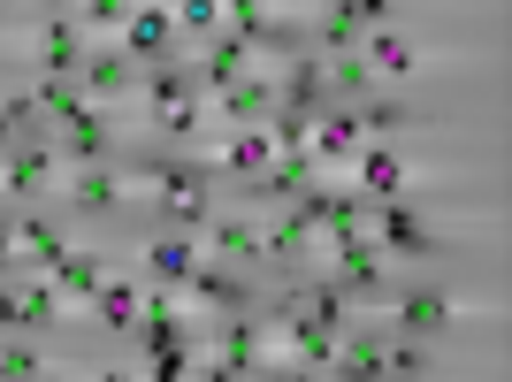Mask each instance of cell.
<instances>
[{
    "instance_id": "obj_9",
    "label": "cell",
    "mask_w": 512,
    "mask_h": 382,
    "mask_svg": "<svg viewBox=\"0 0 512 382\" xmlns=\"http://www.w3.org/2000/svg\"><path fill=\"white\" fill-rule=\"evenodd\" d=\"M367 146V123H360V100H329L306 130V153H314V169H352V153Z\"/></svg>"
},
{
    "instance_id": "obj_14",
    "label": "cell",
    "mask_w": 512,
    "mask_h": 382,
    "mask_svg": "<svg viewBox=\"0 0 512 382\" xmlns=\"http://www.w3.org/2000/svg\"><path fill=\"white\" fill-rule=\"evenodd\" d=\"M138 69H146V62H130L123 46L107 39V46H92V54H85V69H77V92H85L92 107H115V100H130V92H138Z\"/></svg>"
},
{
    "instance_id": "obj_6",
    "label": "cell",
    "mask_w": 512,
    "mask_h": 382,
    "mask_svg": "<svg viewBox=\"0 0 512 382\" xmlns=\"http://www.w3.org/2000/svg\"><path fill=\"white\" fill-rule=\"evenodd\" d=\"M199 245H207V260H222V268L268 276V245H260V214L253 207H214L207 230H199Z\"/></svg>"
},
{
    "instance_id": "obj_31",
    "label": "cell",
    "mask_w": 512,
    "mask_h": 382,
    "mask_svg": "<svg viewBox=\"0 0 512 382\" xmlns=\"http://www.w3.org/2000/svg\"><path fill=\"white\" fill-rule=\"evenodd\" d=\"M130 8H138V0H77V23H85L92 39H115L130 23Z\"/></svg>"
},
{
    "instance_id": "obj_22",
    "label": "cell",
    "mask_w": 512,
    "mask_h": 382,
    "mask_svg": "<svg viewBox=\"0 0 512 382\" xmlns=\"http://www.w3.org/2000/svg\"><path fill=\"white\" fill-rule=\"evenodd\" d=\"M360 54H367V69H375V85H406V77H421V69H428V62H421V46L398 39L390 23H375V31H367Z\"/></svg>"
},
{
    "instance_id": "obj_12",
    "label": "cell",
    "mask_w": 512,
    "mask_h": 382,
    "mask_svg": "<svg viewBox=\"0 0 512 382\" xmlns=\"http://www.w3.org/2000/svg\"><path fill=\"white\" fill-rule=\"evenodd\" d=\"M69 245H77V237H69V214L62 207H46V199H39V207H16V253H23V268H39V276H46Z\"/></svg>"
},
{
    "instance_id": "obj_29",
    "label": "cell",
    "mask_w": 512,
    "mask_h": 382,
    "mask_svg": "<svg viewBox=\"0 0 512 382\" xmlns=\"http://www.w3.org/2000/svg\"><path fill=\"white\" fill-rule=\"evenodd\" d=\"M31 375H54L39 337H23V329H0V382H31Z\"/></svg>"
},
{
    "instance_id": "obj_27",
    "label": "cell",
    "mask_w": 512,
    "mask_h": 382,
    "mask_svg": "<svg viewBox=\"0 0 512 382\" xmlns=\"http://www.w3.org/2000/svg\"><path fill=\"white\" fill-rule=\"evenodd\" d=\"M321 77H329V100H367V92H383L360 46H352V54H321Z\"/></svg>"
},
{
    "instance_id": "obj_8",
    "label": "cell",
    "mask_w": 512,
    "mask_h": 382,
    "mask_svg": "<svg viewBox=\"0 0 512 382\" xmlns=\"http://www.w3.org/2000/svg\"><path fill=\"white\" fill-rule=\"evenodd\" d=\"M451 314H459V298H451L444 283H398V298H390V329H398V337H421V344L444 337Z\"/></svg>"
},
{
    "instance_id": "obj_4",
    "label": "cell",
    "mask_w": 512,
    "mask_h": 382,
    "mask_svg": "<svg viewBox=\"0 0 512 382\" xmlns=\"http://www.w3.org/2000/svg\"><path fill=\"white\" fill-rule=\"evenodd\" d=\"M367 237L383 245V260H444L451 253V237L436 222H421L406 199H367Z\"/></svg>"
},
{
    "instance_id": "obj_30",
    "label": "cell",
    "mask_w": 512,
    "mask_h": 382,
    "mask_svg": "<svg viewBox=\"0 0 512 382\" xmlns=\"http://www.w3.org/2000/svg\"><path fill=\"white\" fill-rule=\"evenodd\" d=\"M169 16H176V31H184V39H199V46H207L214 31H222V0H176Z\"/></svg>"
},
{
    "instance_id": "obj_17",
    "label": "cell",
    "mask_w": 512,
    "mask_h": 382,
    "mask_svg": "<svg viewBox=\"0 0 512 382\" xmlns=\"http://www.w3.org/2000/svg\"><path fill=\"white\" fill-rule=\"evenodd\" d=\"M184 298H199V306H214V314H230V306H260V276L222 268V260L199 253V268L184 276Z\"/></svg>"
},
{
    "instance_id": "obj_21",
    "label": "cell",
    "mask_w": 512,
    "mask_h": 382,
    "mask_svg": "<svg viewBox=\"0 0 512 382\" xmlns=\"http://www.w3.org/2000/svg\"><path fill=\"white\" fill-rule=\"evenodd\" d=\"M260 62V46L253 39H237V31H214V39H207V54H199V92H207V100H214V92H222V85H237V77H245V69H253Z\"/></svg>"
},
{
    "instance_id": "obj_3",
    "label": "cell",
    "mask_w": 512,
    "mask_h": 382,
    "mask_svg": "<svg viewBox=\"0 0 512 382\" xmlns=\"http://www.w3.org/2000/svg\"><path fill=\"white\" fill-rule=\"evenodd\" d=\"M260 367H268V321H260V306H230V314H214L207 367H199V375H260Z\"/></svg>"
},
{
    "instance_id": "obj_23",
    "label": "cell",
    "mask_w": 512,
    "mask_h": 382,
    "mask_svg": "<svg viewBox=\"0 0 512 382\" xmlns=\"http://www.w3.org/2000/svg\"><path fill=\"white\" fill-rule=\"evenodd\" d=\"M85 306H92V321H100L107 337L123 344L130 329H138V306H146V291H138V283H130V276H115V268H107V276H100V291H92Z\"/></svg>"
},
{
    "instance_id": "obj_7",
    "label": "cell",
    "mask_w": 512,
    "mask_h": 382,
    "mask_svg": "<svg viewBox=\"0 0 512 382\" xmlns=\"http://www.w3.org/2000/svg\"><path fill=\"white\" fill-rule=\"evenodd\" d=\"M344 176H352L367 199H406V191L421 184V169H413V153H398V138H367Z\"/></svg>"
},
{
    "instance_id": "obj_25",
    "label": "cell",
    "mask_w": 512,
    "mask_h": 382,
    "mask_svg": "<svg viewBox=\"0 0 512 382\" xmlns=\"http://www.w3.org/2000/svg\"><path fill=\"white\" fill-rule=\"evenodd\" d=\"M337 375H352V382H383V329H375V321L352 314V329L337 337Z\"/></svg>"
},
{
    "instance_id": "obj_2",
    "label": "cell",
    "mask_w": 512,
    "mask_h": 382,
    "mask_svg": "<svg viewBox=\"0 0 512 382\" xmlns=\"http://www.w3.org/2000/svg\"><path fill=\"white\" fill-rule=\"evenodd\" d=\"M54 207H62L69 222H115V214L130 207V169L123 161H77V169H62V184H54Z\"/></svg>"
},
{
    "instance_id": "obj_5",
    "label": "cell",
    "mask_w": 512,
    "mask_h": 382,
    "mask_svg": "<svg viewBox=\"0 0 512 382\" xmlns=\"http://www.w3.org/2000/svg\"><path fill=\"white\" fill-rule=\"evenodd\" d=\"M54 184H62V146L54 138H16L0 153V199L8 207H39V199H54Z\"/></svg>"
},
{
    "instance_id": "obj_35",
    "label": "cell",
    "mask_w": 512,
    "mask_h": 382,
    "mask_svg": "<svg viewBox=\"0 0 512 382\" xmlns=\"http://www.w3.org/2000/svg\"><path fill=\"white\" fill-rule=\"evenodd\" d=\"M16 138H23V130H16V123H8V107H0V153L16 146Z\"/></svg>"
},
{
    "instance_id": "obj_1",
    "label": "cell",
    "mask_w": 512,
    "mask_h": 382,
    "mask_svg": "<svg viewBox=\"0 0 512 382\" xmlns=\"http://www.w3.org/2000/svg\"><path fill=\"white\" fill-rule=\"evenodd\" d=\"M123 169H130V184H146V207L161 230H207V214L222 207V176L176 146H153L138 161H123Z\"/></svg>"
},
{
    "instance_id": "obj_32",
    "label": "cell",
    "mask_w": 512,
    "mask_h": 382,
    "mask_svg": "<svg viewBox=\"0 0 512 382\" xmlns=\"http://www.w3.org/2000/svg\"><path fill=\"white\" fill-rule=\"evenodd\" d=\"M306 130H314V115H291V107H276V115H268V138H276V153H306Z\"/></svg>"
},
{
    "instance_id": "obj_24",
    "label": "cell",
    "mask_w": 512,
    "mask_h": 382,
    "mask_svg": "<svg viewBox=\"0 0 512 382\" xmlns=\"http://www.w3.org/2000/svg\"><path fill=\"white\" fill-rule=\"evenodd\" d=\"M199 253H207V245H199V230H153V245H146V276L184 291V276L199 268Z\"/></svg>"
},
{
    "instance_id": "obj_11",
    "label": "cell",
    "mask_w": 512,
    "mask_h": 382,
    "mask_svg": "<svg viewBox=\"0 0 512 382\" xmlns=\"http://www.w3.org/2000/svg\"><path fill=\"white\" fill-rule=\"evenodd\" d=\"M268 161H276V138H268V123H237V130H222V138H214V153H207V169L222 176V184H253Z\"/></svg>"
},
{
    "instance_id": "obj_34",
    "label": "cell",
    "mask_w": 512,
    "mask_h": 382,
    "mask_svg": "<svg viewBox=\"0 0 512 382\" xmlns=\"http://www.w3.org/2000/svg\"><path fill=\"white\" fill-rule=\"evenodd\" d=\"M344 8L360 16V31H375V23H390V8H398V0H344Z\"/></svg>"
},
{
    "instance_id": "obj_33",
    "label": "cell",
    "mask_w": 512,
    "mask_h": 382,
    "mask_svg": "<svg viewBox=\"0 0 512 382\" xmlns=\"http://www.w3.org/2000/svg\"><path fill=\"white\" fill-rule=\"evenodd\" d=\"M0 276H23V253H16V207H0Z\"/></svg>"
},
{
    "instance_id": "obj_26",
    "label": "cell",
    "mask_w": 512,
    "mask_h": 382,
    "mask_svg": "<svg viewBox=\"0 0 512 382\" xmlns=\"http://www.w3.org/2000/svg\"><path fill=\"white\" fill-rule=\"evenodd\" d=\"M46 276H54V291H62L69 306H85V298L100 291V276H107V253H100V245H69V253L54 260Z\"/></svg>"
},
{
    "instance_id": "obj_13",
    "label": "cell",
    "mask_w": 512,
    "mask_h": 382,
    "mask_svg": "<svg viewBox=\"0 0 512 382\" xmlns=\"http://www.w3.org/2000/svg\"><path fill=\"white\" fill-rule=\"evenodd\" d=\"M92 54V31L77 23V8H54V16L39 23V54H31V69H46V77H77Z\"/></svg>"
},
{
    "instance_id": "obj_10",
    "label": "cell",
    "mask_w": 512,
    "mask_h": 382,
    "mask_svg": "<svg viewBox=\"0 0 512 382\" xmlns=\"http://www.w3.org/2000/svg\"><path fill=\"white\" fill-rule=\"evenodd\" d=\"M321 260H329V276L344 283L352 298H383L390 291V260H383V245L375 237H337V245H321Z\"/></svg>"
},
{
    "instance_id": "obj_16",
    "label": "cell",
    "mask_w": 512,
    "mask_h": 382,
    "mask_svg": "<svg viewBox=\"0 0 512 382\" xmlns=\"http://www.w3.org/2000/svg\"><path fill=\"white\" fill-rule=\"evenodd\" d=\"M176 39H184V31H176V16L161 8V0H138V8H130V23L115 31V46H123L130 62H169Z\"/></svg>"
},
{
    "instance_id": "obj_18",
    "label": "cell",
    "mask_w": 512,
    "mask_h": 382,
    "mask_svg": "<svg viewBox=\"0 0 512 382\" xmlns=\"http://www.w3.org/2000/svg\"><path fill=\"white\" fill-rule=\"evenodd\" d=\"M214 115H222V123H268V115H276V69H268V62H253V69H245V77H237V85H222V92H214Z\"/></svg>"
},
{
    "instance_id": "obj_19",
    "label": "cell",
    "mask_w": 512,
    "mask_h": 382,
    "mask_svg": "<svg viewBox=\"0 0 512 382\" xmlns=\"http://www.w3.org/2000/svg\"><path fill=\"white\" fill-rule=\"evenodd\" d=\"M260 245H268V268H276V276H299L306 260L321 253V230H306L291 207H268V222H260Z\"/></svg>"
},
{
    "instance_id": "obj_28",
    "label": "cell",
    "mask_w": 512,
    "mask_h": 382,
    "mask_svg": "<svg viewBox=\"0 0 512 382\" xmlns=\"http://www.w3.org/2000/svg\"><path fill=\"white\" fill-rule=\"evenodd\" d=\"M360 123H367V138H406V130H421L428 115H421V107H406V100H390V92H367Z\"/></svg>"
},
{
    "instance_id": "obj_15",
    "label": "cell",
    "mask_w": 512,
    "mask_h": 382,
    "mask_svg": "<svg viewBox=\"0 0 512 382\" xmlns=\"http://www.w3.org/2000/svg\"><path fill=\"white\" fill-rule=\"evenodd\" d=\"M138 100H146V123H153V115L192 107V100H207V92H199V69L184 62V54H169V62H146V69H138Z\"/></svg>"
},
{
    "instance_id": "obj_20",
    "label": "cell",
    "mask_w": 512,
    "mask_h": 382,
    "mask_svg": "<svg viewBox=\"0 0 512 382\" xmlns=\"http://www.w3.org/2000/svg\"><path fill=\"white\" fill-rule=\"evenodd\" d=\"M77 161H123V130L107 107H85L77 123H62V169H77Z\"/></svg>"
},
{
    "instance_id": "obj_36",
    "label": "cell",
    "mask_w": 512,
    "mask_h": 382,
    "mask_svg": "<svg viewBox=\"0 0 512 382\" xmlns=\"http://www.w3.org/2000/svg\"><path fill=\"white\" fill-rule=\"evenodd\" d=\"M268 8H314V0H268Z\"/></svg>"
}]
</instances>
